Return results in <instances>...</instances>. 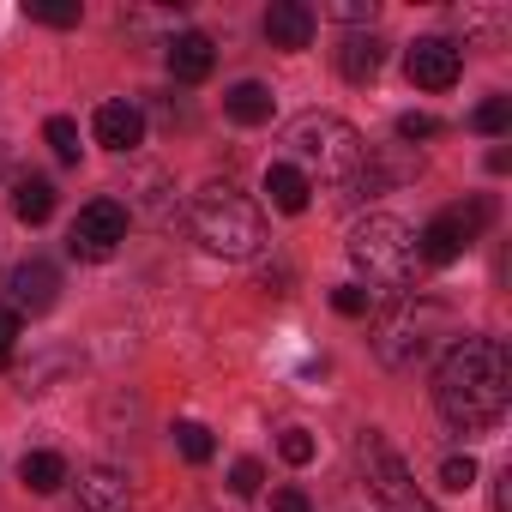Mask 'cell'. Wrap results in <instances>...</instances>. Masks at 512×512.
Masks as SVG:
<instances>
[{
    "instance_id": "20",
    "label": "cell",
    "mask_w": 512,
    "mask_h": 512,
    "mask_svg": "<svg viewBox=\"0 0 512 512\" xmlns=\"http://www.w3.org/2000/svg\"><path fill=\"white\" fill-rule=\"evenodd\" d=\"M175 452H181L187 464H205V458L217 452V440H211L205 422H175Z\"/></svg>"
},
{
    "instance_id": "24",
    "label": "cell",
    "mask_w": 512,
    "mask_h": 512,
    "mask_svg": "<svg viewBox=\"0 0 512 512\" xmlns=\"http://www.w3.org/2000/svg\"><path fill=\"white\" fill-rule=\"evenodd\" d=\"M260 482H266L260 458H235V470H229V488H235V494H260Z\"/></svg>"
},
{
    "instance_id": "28",
    "label": "cell",
    "mask_w": 512,
    "mask_h": 512,
    "mask_svg": "<svg viewBox=\"0 0 512 512\" xmlns=\"http://www.w3.org/2000/svg\"><path fill=\"white\" fill-rule=\"evenodd\" d=\"M25 19H37V25H55V31H67V25H79V7H25Z\"/></svg>"
},
{
    "instance_id": "19",
    "label": "cell",
    "mask_w": 512,
    "mask_h": 512,
    "mask_svg": "<svg viewBox=\"0 0 512 512\" xmlns=\"http://www.w3.org/2000/svg\"><path fill=\"white\" fill-rule=\"evenodd\" d=\"M19 476H25L31 494H55V488L67 482V458H61V452H25Z\"/></svg>"
},
{
    "instance_id": "17",
    "label": "cell",
    "mask_w": 512,
    "mask_h": 512,
    "mask_svg": "<svg viewBox=\"0 0 512 512\" xmlns=\"http://www.w3.org/2000/svg\"><path fill=\"white\" fill-rule=\"evenodd\" d=\"M380 67H386V43H380V37L356 31V37H344V43H338V73H344V79H356V85H362V79H374Z\"/></svg>"
},
{
    "instance_id": "18",
    "label": "cell",
    "mask_w": 512,
    "mask_h": 512,
    "mask_svg": "<svg viewBox=\"0 0 512 512\" xmlns=\"http://www.w3.org/2000/svg\"><path fill=\"white\" fill-rule=\"evenodd\" d=\"M13 217L19 223H49L55 217V181L49 175H19L13 181Z\"/></svg>"
},
{
    "instance_id": "6",
    "label": "cell",
    "mask_w": 512,
    "mask_h": 512,
    "mask_svg": "<svg viewBox=\"0 0 512 512\" xmlns=\"http://www.w3.org/2000/svg\"><path fill=\"white\" fill-rule=\"evenodd\" d=\"M362 476H368V488H374V500H380V512H440L422 488H416V476H410V464L386 446V434L380 428H368L362 434Z\"/></svg>"
},
{
    "instance_id": "25",
    "label": "cell",
    "mask_w": 512,
    "mask_h": 512,
    "mask_svg": "<svg viewBox=\"0 0 512 512\" xmlns=\"http://www.w3.org/2000/svg\"><path fill=\"white\" fill-rule=\"evenodd\" d=\"M434 133H440V121H434V115H416V109H410V115H398V139H404V145H422V139H434Z\"/></svg>"
},
{
    "instance_id": "15",
    "label": "cell",
    "mask_w": 512,
    "mask_h": 512,
    "mask_svg": "<svg viewBox=\"0 0 512 512\" xmlns=\"http://www.w3.org/2000/svg\"><path fill=\"white\" fill-rule=\"evenodd\" d=\"M266 199H272L284 217H302L308 199H314V181H308L296 163H272V169H266Z\"/></svg>"
},
{
    "instance_id": "5",
    "label": "cell",
    "mask_w": 512,
    "mask_h": 512,
    "mask_svg": "<svg viewBox=\"0 0 512 512\" xmlns=\"http://www.w3.org/2000/svg\"><path fill=\"white\" fill-rule=\"evenodd\" d=\"M440 320H446L440 302H398V308H386V314L374 320V350H380V362H386V368H416V362L428 356Z\"/></svg>"
},
{
    "instance_id": "2",
    "label": "cell",
    "mask_w": 512,
    "mask_h": 512,
    "mask_svg": "<svg viewBox=\"0 0 512 512\" xmlns=\"http://www.w3.org/2000/svg\"><path fill=\"white\" fill-rule=\"evenodd\" d=\"M187 235L205 247V253H223V260H247V253L266 247V217L247 193H235L229 181H211L193 193L187 205Z\"/></svg>"
},
{
    "instance_id": "4",
    "label": "cell",
    "mask_w": 512,
    "mask_h": 512,
    "mask_svg": "<svg viewBox=\"0 0 512 512\" xmlns=\"http://www.w3.org/2000/svg\"><path fill=\"white\" fill-rule=\"evenodd\" d=\"M350 260L368 284H386V290H404L410 272H416V229L398 223V217H362L350 229Z\"/></svg>"
},
{
    "instance_id": "8",
    "label": "cell",
    "mask_w": 512,
    "mask_h": 512,
    "mask_svg": "<svg viewBox=\"0 0 512 512\" xmlns=\"http://www.w3.org/2000/svg\"><path fill=\"white\" fill-rule=\"evenodd\" d=\"M127 241V211L115 199H91L73 229H67V253L73 260H115V247Z\"/></svg>"
},
{
    "instance_id": "23",
    "label": "cell",
    "mask_w": 512,
    "mask_h": 512,
    "mask_svg": "<svg viewBox=\"0 0 512 512\" xmlns=\"http://www.w3.org/2000/svg\"><path fill=\"white\" fill-rule=\"evenodd\" d=\"M332 308H338L344 320H368V314H374V290H362V284H338V290H332Z\"/></svg>"
},
{
    "instance_id": "11",
    "label": "cell",
    "mask_w": 512,
    "mask_h": 512,
    "mask_svg": "<svg viewBox=\"0 0 512 512\" xmlns=\"http://www.w3.org/2000/svg\"><path fill=\"white\" fill-rule=\"evenodd\" d=\"M79 506L85 512H127L133 506V488L115 464H85L79 470Z\"/></svg>"
},
{
    "instance_id": "9",
    "label": "cell",
    "mask_w": 512,
    "mask_h": 512,
    "mask_svg": "<svg viewBox=\"0 0 512 512\" xmlns=\"http://www.w3.org/2000/svg\"><path fill=\"white\" fill-rule=\"evenodd\" d=\"M404 73H410V85H422V91H452L458 73H464V49H458L452 37H416L410 55H404Z\"/></svg>"
},
{
    "instance_id": "29",
    "label": "cell",
    "mask_w": 512,
    "mask_h": 512,
    "mask_svg": "<svg viewBox=\"0 0 512 512\" xmlns=\"http://www.w3.org/2000/svg\"><path fill=\"white\" fill-rule=\"evenodd\" d=\"M13 350H19V314L7 308V314H0V368L13 362Z\"/></svg>"
},
{
    "instance_id": "16",
    "label": "cell",
    "mask_w": 512,
    "mask_h": 512,
    "mask_svg": "<svg viewBox=\"0 0 512 512\" xmlns=\"http://www.w3.org/2000/svg\"><path fill=\"white\" fill-rule=\"evenodd\" d=\"M223 109H229V121H241V127H266V121L278 115V97H272L260 79H241L235 91H223Z\"/></svg>"
},
{
    "instance_id": "7",
    "label": "cell",
    "mask_w": 512,
    "mask_h": 512,
    "mask_svg": "<svg viewBox=\"0 0 512 512\" xmlns=\"http://www.w3.org/2000/svg\"><path fill=\"white\" fill-rule=\"evenodd\" d=\"M488 217H494V205L488 199H470V205H446L440 217H428L422 229H416V260L422 266H452L458 253L488 229Z\"/></svg>"
},
{
    "instance_id": "3",
    "label": "cell",
    "mask_w": 512,
    "mask_h": 512,
    "mask_svg": "<svg viewBox=\"0 0 512 512\" xmlns=\"http://www.w3.org/2000/svg\"><path fill=\"white\" fill-rule=\"evenodd\" d=\"M290 151H296V169H302L308 181L320 175V181L338 187V193L356 187L362 157H368L362 133H356L350 121H338V115H302V121L290 127Z\"/></svg>"
},
{
    "instance_id": "14",
    "label": "cell",
    "mask_w": 512,
    "mask_h": 512,
    "mask_svg": "<svg viewBox=\"0 0 512 512\" xmlns=\"http://www.w3.org/2000/svg\"><path fill=\"white\" fill-rule=\"evenodd\" d=\"M266 43L272 49H290V55L308 49L314 43V13L302 7V0H278V7L266 13Z\"/></svg>"
},
{
    "instance_id": "21",
    "label": "cell",
    "mask_w": 512,
    "mask_h": 512,
    "mask_svg": "<svg viewBox=\"0 0 512 512\" xmlns=\"http://www.w3.org/2000/svg\"><path fill=\"white\" fill-rule=\"evenodd\" d=\"M470 127H476V133H488V139H500V133L512 127V97H488V103H476Z\"/></svg>"
},
{
    "instance_id": "31",
    "label": "cell",
    "mask_w": 512,
    "mask_h": 512,
    "mask_svg": "<svg viewBox=\"0 0 512 512\" xmlns=\"http://www.w3.org/2000/svg\"><path fill=\"white\" fill-rule=\"evenodd\" d=\"M332 13H338V19H368V13H374V0H338Z\"/></svg>"
},
{
    "instance_id": "10",
    "label": "cell",
    "mask_w": 512,
    "mask_h": 512,
    "mask_svg": "<svg viewBox=\"0 0 512 512\" xmlns=\"http://www.w3.org/2000/svg\"><path fill=\"white\" fill-rule=\"evenodd\" d=\"M7 302H13V314H49L61 302V272L49 260H19L7 272Z\"/></svg>"
},
{
    "instance_id": "27",
    "label": "cell",
    "mask_w": 512,
    "mask_h": 512,
    "mask_svg": "<svg viewBox=\"0 0 512 512\" xmlns=\"http://www.w3.org/2000/svg\"><path fill=\"white\" fill-rule=\"evenodd\" d=\"M440 482H446V488H458V494H464V488H470V482H476V458H470V452H464V458H446V464H440Z\"/></svg>"
},
{
    "instance_id": "22",
    "label": "cell",
    "mask_w": 512,
    "mask_h": 512,
    "mask_svg": "<svg viewBox=\"0 0 512 512\" xmlns=\"http://www.w3.org/2000/svg\"><path fill=\"white\" fill-rule=\"evenodd\" d=\"M43 139H49V151H55L61 163H79V127H73L67 115H49V127H43Z\"/></svg>"
},
{
    "instance_id": "12",
    "label": "cell",
    "mask_w": 512,
    "mask_h": 512,
    "mask_svg": "<svg viewBox=\"0 0 512 512\" xmlns=\"http://www.w3.org/2000/svg\"><path fill=\"white\" fill-rule=\"evenodd\" d=\"M163 61H169V73H175L181 85H199V79H211L217 49H211V37H205V31H181V37H169Z\"/></svg>"
},
{
    "instance_id": "13",
    "label": "cell",
    "mask_w": 512,
    "mask_h": 512,
    "mask_svg": "<svg viewBox=\"0 0 512 512\" xmlns=\"http://www.w3.org/2000/svg\"><path fill=\"white\" fill-rule=\"evenodd\" d=\"M91 127H97V145H109V151H139L145 145V109L139 103H103Z\"/></svg>"
},
{
    "instance_id": "1",
    "label": "cell",
    "mask_w": 512,
    "mask_h": 512,
    "mask_svg": "<svg viewBox=\"0 0 512 512\" xmlns=\"http://www.w3.org/2000/svg\"><path fill=\"white\" fill-rule=\"evenodd\" d=\"M512 398V356L500 338H458L434 374V404L458 434H482L506 416Z\"/></svg>"
},
{
    "instance_id": "30",
    "label": "cell",
    "mask_w": 512,
    "mask_h": 512,
    "mask_svg": "<svg viewBox=\"0 0 512 512\" xmlns=\"http://www.w3.org/2000/svg\"><path fill=\"white\" fill-rule=\"evenodd\" d=\"M272 512H314V500H308L302 488H278V494H272Z\"/></svg>"
},
{
    "instance_id": "26",
    "label": "cell",
    "mask_w": 512,
    "mask_h": 512,
    "mask_svg": "<svg viewBox=\"0 0 512 512\" xmlns=\"http://www.w3.org/2000/svg\"><path fill=\"white\" fill-rule=\"evenodd\" d=\"M278 452H284V464H308V458H314V434H308V428H284Z\"/></svg>"
},
{
    "instance_id": "32",
    "label": "cell",
    "mask_w": 512,
    "mask_h": 512,
    "mask_svg": "<svg viewBox=\"0 0 512 512\" xmlns=\"http://www.w3.org/2000/svg\"><path fill=\"white\" fill-rule=\"evenodd\" d=\"M7 169H13V163H7V145H0V181H7Z\"/></svg>"
}]
</instances>
